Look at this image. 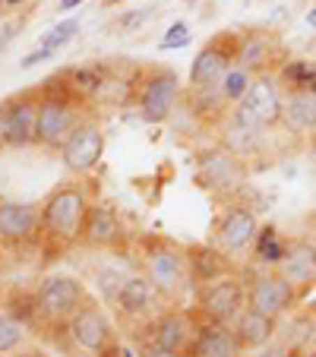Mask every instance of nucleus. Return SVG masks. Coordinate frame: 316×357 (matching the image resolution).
<instances>
[{"label":"nucleus","instance_id":"8","mask_svg":"<svg viewBox=\"0 0 316 357\" xmlns=\"http://www.w3.org/2000/svg\"><path fill=\"white\" fill-rule=\"evenodd\" d=\"M237 45H241V32H222L209 38L190 63V89L218 86L222 76L237 63Z\"/></svg>","mask_w":316,"mask_h":357},{"label":"nucleus","instance_id":"16","mask_svg":"<svg viewBox=\"0 0 316 357\" xmlns=\"http://www.w3.org/2000/svg\"><path fill=\"white\" fill-rule=\"evenodd\" d=\"M127 241V228H123V218L114 206L108 202H92L86 212V228H82V243L95 250H114L123 247Z\"/></svg>","mask_w":316,"mask_h":357},{"label":"nucleus","instance_id":"37","mask_svg":"<svg viewBox=\"0 0 316 357\" xmlns=\"http://www.w3.org/2000/svg\"><path fill=\"white\" fill-rule=\"evenodd\" d=\"M259 357H288V348H282V344H266Z\"/></svg>","mask_w":316,"mask_h":357},{"label":"nucleus","instance_id":"13","mask_svg":"<svg viewBox=\"0 0 316 357\" xmlns=\"http://www.w3.org/2000/svg\"><path fill=\"white\" fill-rule=\"evenodd\" d=\"M196 171H200V181L216 193H237L247 181V165L222 146L202 149L196 155Z\"/></svg>","mask_w":316,"mask_h":357},{"label":"nucleus","instance_id":"31","mask_svg":"<svg viewBox=\"0 0 316 357\" xmlns=\"http://www.w3.org/2000/svg\"><path fill=\"white\" fill-rule=\"evenodd\" d=\"M26 342V329L20 319H13L10 313H0V354H13L20 351V344Z\"/></svg>","mask_w":316,"mask_h":357},{"label":"nucleus","instance_id":"12","mask_svg":"<svg viewBox=\"0 0 316 357\" xmlns=\"http://www.w3.org/2000/svg\"><path fill=\"white\" fill-rule=\"evenodd\" d=\"M67 335L86 354H105L114 344V323L108 319V313L101 310L98 303L86 301L80 310L70 317L67 323Z\"/></svg>","mask_w":316,"mask_h":357},{"label":"nucleus","instance_id":"19","mask_svg":"<svg viewBox=\"0 0 316 357\" xmlns=\"http://www.w3.org/2000/svg\"><path fill=\"white\" fill-rule=\"evenodd\" d=\"M218 146L228 149L231 155H237L243 165L253 162V158H262L266 149H269V133L272 130H262V127H241V123L228 121L225 117L218 123Z\"/></svg>","mask_w":316,"mask_h":357},{"label":"nucleus","instance_id":"30","mask_svg":"<svg viewBox=\"0 0 316 357\" xmlns=\"http://www.w3.org/2000/svg\"><path fill=\"white\" fill-rule=\"evenodd\" d=\"M256 73H250V70H243L241 63H234V67L228 70V73L222 76V82H218V89H222V95L228 98V105H237V101L247 95L250 82H253Z\"/></svg>","mask_w":316,"mask_h":357},{"label":"nucleus","instance_id":"22","mask_svg":"<svg viewBox=\"0 0 316 357\" xmlns=\"http://www.w3.org/2000/svg\"><path fill=\"white\" fill-rule=\"evenodd\" d=\"M278 54V41L266 29H250L241 32V45H237V63L250 73H266L272 70V61Z\"/></svg>","mask_w":316,"mask_h":357},{"label":"nucleus","instance_id":"23","mask_svg":"<svg viewBox=\"0 0 316 357\" xmlns=\"http://www.w3.org/2000/svg\"><path fill=\"white\" fill-rule=\"evenodd\" d=\"M231 326H234L237 342H241L243 351H262L266 344L276 342V335H278V317L259 313L253 307H247Z\"/></svg>","mask_w":316,"mask_h":357},{"label":"nucleus","instance_id":"35","mask_svg":"<svg viewBox=\"0 0 316 357\" xmlns=\"http://www.w3.org/2000/svg\"><path fill=\"white\" fill-rule=\"evenodd\" d=\"M51 57H54V51H47V47H35V51H32V54H26V57H22V61H20V67L22 70H29V67H35V63H45V61H51Z\"/></svg>","mask_w":316,"mask_h":357},{"label":"nucleus","instance_id":"10","mask_svg":"<svg viewBox=\"0 0 316 357\" xmlns=\"http://www.w3.org/2000/svg\"><path fill=\"white\" fill-rule=\"evenodd\" d=\"M297 288L278 269H259L247 278V307L269 317H282L297 303Z\"/></svg>","mask_w":316,"mask_h":357},{"label":"nucleus","instance_id":"14","mask_svg":"<svg viewBox=\"0 0 316 357\" xmlns=\"http://www.w3.org/2000/svg\"><path fill=\"white\" fill-rule=\"evenodd\" d=\"M196 326H200V319H196L193 313L162 310L146 323L142 342H152V344H162V348H168V351H177V354H187L190 342H193V335H196Z\"/></svg>","mask_w":316,"mask_h":357},{"label":"nucleus","instance_id":"17","mask_svg":"<svg viewBox=\"0 0 316 357\" xmlns=\"http://www.w3.org/2000/svg\"><path fill=\"white\" fill-rule=\"evenodd\" d=\"M3 114H7V146H32L35 127H38V89L32 92H20L13 98L0 101Z\"/></svg>","mask_w":316,"mask_h":357},{"label":"nucleus","instance_id":"2","mask_svg":"<svg viewBox=\"0 0 316 357\" xmlns=\"http://www.w3.org/2000/svg\"><path fill=\"white\" fill-rule=\"evenodd\" d=\"M82 121V98L70 89L67 73H54L38 89V127H35V146L61 149L63 139L73 133Z\"/></svg>","mask_w":316,"mask_h":357},{"label":"nucleus","instance_id":"42","mask_svg":"<svg viewBox=\"0 0 316 357\" xmlns=\"http://www.w3.org/2000/svg\"><path fill=\"white\" fill-rule=\"evenodd\" d=\"M307 26H310V29H313V32H316V7H313V10H310V13H307Z\"/></svg>","mask_w":316,"mask_h":357},{"label":"nucleus","instance_id":"45","mask_svg":"<svg viewBox=\"0 0 316 357\" xmlns=\"http://www.w3.org/2000/svg\"><path fill=\"white\" fill-rule=\"evenodd\" d=\"M307 357H316V354H307Z\"/></svg>","mask_w":316,"mask_h":357},{"label":"nucleus","instance_id":"40","mask_svg":"<svg viewBox=\"0 0 316 357\" xmlns=\"http://www.w3.org/2000/svg\"><path fill=\"white\" fill-rule=\"evenodd\" d=\"M29 0H3V7H7V13H13V10H22Z\"/></svg>","mask_w":316,"mask_h":357},{"label":"nucleus","instance_id":"18","mask_svg":"<svg viewBox=\"0 0 316 357\" xmlns=\"http://www.w3.org/2000/svg\"><path fill=\"white\" fill-rule=\"evenodd\" d=\"M241 354H243V348H241V342H237L234 326L200 319L196 335H193V342H190V348L183 357H241Z\"/></svg>","mask_w":316,"mask_h":357},{"label":"nucleus","instance_id":"6","mask_svg":"<svg viewBox=\"0 0 316 357\" xmlns=\"http://www.w3.org/2000/svg\"><path fill=\"white\" fill-rule=\"evenodd\" d=\"M38 297V319L47 326H67L70 317L86 303V284L70 272H54L45 275L41 284L35 288Z\"/></svg>","mask_w":316,"mask_h":357},{"label":"nucleus","instance_id":"15","mask_svg":"<svg viewBox=\"0 0 316 357\" xmlns=\"http://www.w3.org/2000/svg\"><path fill=\"white\" fill-rule=\"evenodd\" d=\"M38 231H41V206L0 199V243L20 247V243L35 241Z\"/></svg>","mask_w":316,"mask_h":357},{"label":"nucleus","instance_id":"20","mask_svg":"<svg viewBox=\"0 0 316 357\" xmlns=\"http://www.w3.org/2000/svg\"><path fill=\"white\" fill-rule=\"evenodd\" d=\"M278 272L294 284L297 294L313 288L316 284V241L313 237H294L288 243V253H285Z\"/></svg>","mask_w":316,"mask_h":357},{"label":"nucleus","instance_id":"36","mask_svg":"<svg viewBox=\"0 0 316 357\" xmlns=\"http://www.w3.org/2000/svg\"><path fill=\"white\" fill-rule=\"evenodd\" d=\"M20 35V22H7V26H0V54L7 51V45Z\"/></svg>","mask_w":316,"mask_h":357},{"label":"nucleus","instance_id":"3","mask_svg":"<svg viewBox=\"0 0 316 357\" xmlns=\"http://www.w3.org/2000/svg\"><path fill=\"white\" fill-rule=\"evenodd\" d=\"M181 95H183V82L177 76V70L152 63V67L136 70V89H133V101L140 111L142 123H168L174 117V111L181 108Z\"/></svg>","mask_w":316,"mask_h":357},{"label":"nucleus","instance_id":"32","mask_svg":"<svg viewBox=\"0 0 316 357\" xmlns=\"http://www.w3.org/2000/svg\"><path fill=\"white\" fill-rule=\"evenodd\" d=\"M190 41H193L190 26L183 20H177V22H171V26L165 29L162 41H158V51H181V47H190Z\"/></svg>","mask_w":316,"mask_h":357},{"label":"nucleus","instance_id":"38","mask_svg":"<svg viewBox=\"0 0 316 357\" xmlns=\"http://www.w3.org/2000/svg\"><path fill=\"white\" fill-rule=\"evenodd\" d=\"M82 3H86V0H61V3H57V13H70V10H76V7H82Z\"/></svg>","mask_w":316,"mask_h":357},{"label":"nucleus","instance_id":"25","mask_svg":"<svg viewBox=\"0 0 316 357\" xmlns=\"http://www.w3.org/2000/svg\"><path fill=\"white\" fill-rule=\"evenodd\" d=\"M282 130L291 136H310L316 130V92H285Z\"/></svg>","mask_w":316,"mask_h":357},{"label":"nucleus","instance_id":"29","mask_svg":"<svg viewBox=\"0 0 316 357\" xmlns=\"http://www.w3.org/2000/svg\"><path fill=\"white\" fill-rule=\"evenodd\" d=\"M7 313L13 319H20L22 326H32V323H41L38 319V297H35V291H13V294L7 297Z\"/></svg>","mask_w":316,"mask_h":357},{"label":"nucleus","instance_id":"1","mask_svg":"<svg viewBox=\"0 0 316 357\" xmlns=\"http://www.w3.org/2000/svg\"><path fill=\"white\" fill-rule=\"evenodd\" d=\"M89 193L80 183H61L41 202V231L38 241L47 247L67 250L73 243H82V228H86V212H89Z\"/></svg>","mask_w":316,"mask_h":357},{"label":"nucleus","instance_id":"21","mask_svg":"<svg viewBox=\"0 0 316 357\" xmlns=\"http://www.w3.org/2000/svg\"><path fill=\"white\" fill-rule=\"evenodd\" d=\"M155 301H158V291L152 288V282L142 272H133V275H123L114 297V307L127 319H149L155 310Z\"/></svg>","mask_w":316,"mask_h":357},{"label":"nucleus","instance_id":"7","mask_svg":"<svg viewBox=\"0 0 316 357\" xmlns=\"http://www.w3.org/2000/svg\"><path fill=\"white\" fill-rule=\"evenodd\" d=\"M247 310V282L225 275L218 282L200 284L196 291V317L206 323H234Z\"/></svg>","mask_w":316,"mask_h":357},{"label":"nucleus","instance_id":"44","mask_svg":"<svg viewBox=\"0 0 316 357\" xmlns=\"http://www.w3.org/2000/svg\"><path fill=\"white\" fill-rule=\"evenodd\" d=\"M3 13H7V7H3V0H0V16H3Z\"/></svg>","mask_w":316,"mask_h":357},{"label":"nucleus","instance_id":"39","mask_svg":"<svg viewBox=\"0 0 316 357\" xmlns=\"http://www.w3.org/2000/svg\"><path fill=\"white\" fill-rule=\"evenodd\" d=\"M7 146V114H3V105H0V149Z\"/></svg>","mask_w":316,"mask_h":357},{"label":"nucleus","instance_id":"4","mask_svg":"<svg viewBox=\"0 0 316 357\" xmlns=\"http://www.w3.org/2000/svg\"><path fill=\"white\" fill-rule=\"evenodd\" d=\"M140 272L152 282V288L158 291V297L165 301H177L187 291L190 278V259L187 247H177L162 237H149L142 241V266Z\"/></svg>","mask_w":316,"mask_h":357},{"label":"nucleus","instance_id":"41","mask_svg":"<svg viewBox=\"0 0 316 357\" xmlns=\"http://www.w3.org/2000/svg\"><path fill=\"white\" fill-rule=\"evenodd\" d=\"M307 139H310V162H313V168H316V130L307 136Z\"/></svg>","mask_w":316,"mask_h":357},{"label":"nucleus","instance_id":"11","mask_svg":"<svg viewBox=\"0 0 316 357\" xmlns=\"http://www.w3.org/2000/svg\"><path fill=\"white\" fill-rule=\"evenodd\" d=\"M57 152H61V162L70 174H89L98 168L101 155H105V133L95 121L82 117Z\"/></svg>","mask_w":316,"mask_h":357},{"label":"nucleus","instance_id":"34","mask_svg":"<svg viewBox=\"0 0 316 357\" xmlns=\"http://www.w3.org/2000/svg\"><path fill=\"white\" fill-rule=\"evenodd\" d=\"M136 357H183V354H177V351H168V348H162V344L140 342V351H136Z\"/></svg>","mask_w":316,"mask_h":357},{"label":"nucleus","instance_id":"27","mask_svg":"<svg viewBox=\"0 0 316 357\" xmlns=\"http://www.w3.org/2000/svg\"><path fill=\"white\" fill-rule=\"evenodd\" d=\"M282 92H316V61L310 57H288L276 70Z\"/></svg>","mask_w":316,"mask_h":357},{"label":"nucleus","instance_id":"43","mask_svg":"<svg viewBox=\"0 0 316 357\" xmlns=\"http://www.w3.org/2000/svg\"><path fill=\"white\" fill-rule=\"evenodd\" d=\"M13 357H45L41 351H26V354H13Z\"/></svg>","mask_w":316,"mask_h":357},{"label":"nucleus","instance_id":"28","mask_svg":"<svg viewBox=\"0 0 316 357\" xmlns=\"http://www.w3.org/2000/svg\"><path fill=\"white\" fill-rule=\"evenodd\" d=\"M80 26H82V22L76 20V16H67V20L54 22V26L47 29V32L38 38V45L47 47V51H61V47H67L70 41L80 35Z\"/></svg>","mask_w":316,"mask_h":357},{"label":"nucleus","instance_id":"9","mask_svg":"<svg viewBox=\"0 0 316 357\" xmlns=\"http://www.w3.org/2000/svg\"><path fill=\"white\" fill-rule=\"evenodd\" d=\"M256 231H259L256 209H250L247 202H231V206H225L222 215L216 218L212 243L222 250L225 257H241L243 250L253 247Z\"/></svg>","mask_w":316,"mask_h":357},{"label":"nucleus","instance_id":"33","mask_svg":"<svg viewBox=\"0 0 316 357\" xmlns=\"http://www.w3.org/2000/svg\"><path fill=\"white\" fill-rule=\"evenodd\" d=\"M155 16V7H142V10H130V13H123L121 20H117V26L123 29V32H136L140 26H146L149 20Z\"/></svg>","mask_w":316,"mask_h":357},{"label":"nucleus","instance_id":"5","mask_svg":"<svg viewBox=\"0 0 316 357\" xmlns=\"http://www.w3.org/2000/svg\"><path fill=\"white\" fill-rule=\"evenodd\" d=\"M282 101H285V92H282V86H278L276 70L256 73L247 95H243L237 105H231L228 121L241 123V127L278 130L282 127Z\"/></svg>","mask_w":316,"mask_h":357},{"label":"nucleus","instance_id":"26","mask_svg":"<svg viewBox=\"0 0 316 357\" xmlns=\"http://www.w3.org/2000/svg\"><path fill=\"white\" fill-rule=\"evenodd\" d=\"M288 243L291 241L282 237L278 225H259V231L253 237V263L259 269H278L285 253H288Z\"/></svg>","mask_w":316,"mask_h":357},{"label":"nucleus","instance_id":"24","mask_svg":"<svg viewBox=\"0 0 316 357\" xmlns=\"http://www.w3.org/2000/svg\"><path fill=\"white\" fill-rule=\"evenodd\" d=\"M187 259H190V278L193 284H209L218 282V278L231 275L234 266H231V257H225L216 243H196V247H187Z\"/></svg>","mask_w":316,"mask_h":357}]
</instances>
